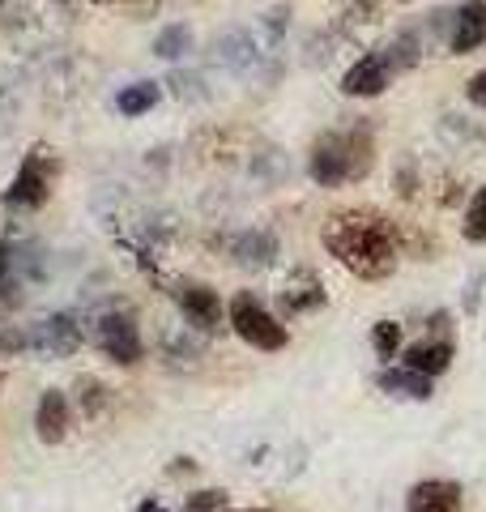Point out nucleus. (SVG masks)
<instances>
[{"label":"nucleus","instance_id":"412c9836","mask_svg":"<svg viewBox=\"0 0 486 512\" xmlns=\"http://www.w3.org/2000/svg\"><path fill=\"white\" fill-rule=\"evenodd\" d=\"M116 5H124V9H133V13H137V18H145V13H150V9L158 5V0H116Z\"/></svg>","mask_w":486,"mask_h":512},{"label":"nucleus","instance_id":"aec40b11","mask_svg":"<svg viewBox=\"0 0 486 512\" xmlns=\"http://www.w3.org/2000/svg\"><path fill=\"white\" fill-rule=\"evenodd\" d=\"M469 103H478L486 111V69L474 77V82H469Z\"/></svg>","mask_w":486,"mask_h":512},{"label":"nucleus","instance_id":"4468645a","mask_svg":"<svg viewBox=\"0 0 486 512\" xmlns=\"http://www.w3.org/2000/svg\"><path fill=\"white\" fill-rule=\"evenodd\" d=\"M192 52V30L188 26H167V30H158V39H154V56H162V60H180V56H188Z\"/></svg>","mask_w":486,"mask_h":512},{"label":"nucleus","instance_id":"b1692460","mask_svg":"<svg viewBox=\"0 0 486 512\" xmlns=\"http://www.w3.org/2000/svg\"><path fill=\"white\" fill-rule=\"evenodd\" d=\"M243 512H269V508H243Z\"/></svg>","mask_w":486,"mask_h":512},{"label":"nucleus","instance_id":"f8f14e48","mask_svg":"<svg viewBox=\"0 0 486 512\" xmlns=\"http://www.w3.org/2000/svg\"><path fill=\"white\" fill-rule=\"evenodd\" d=\"M448 363H452V342H418V346L405 350V367H410V372H423V376L448 372Z\"/></svg>","mask_w":486,"mask_h":512},{"label":"nucleus","instance_id":"f03ea898","mask_svg":"<svg viewBox=\"0 0 486 512\" xmlns=\"http://www.w3.org/2000/svg\"><path fill=\"white\" fill-rule=\"evenodd\" d=\"M376 163V146L363 128H333L312 146V180L324 188H342V184H359L363 175Z\"/></svg>","mask_w":486,"mask_h":512},{"label":"nucleus","instance_id":"f257e3e1","mask_svg":"<svg viewBox=\"0 0 486 512\" xmlns=\"http://www.w3.org/2000/svg\"><path fill=\"white\" fill-rule=\"evenodd\" d=\"M324 248L337 256L350 274H359L367 282H380L397 269V227L380 210H337L324 222Z\"/></svg>","mask_w":486,"mask_h":512},{"label":"nucleus","instance_id":"423d86ee","mask_svg":"<svg viewBox=\"0 0 486 512\" xmlns=\"http://www.w3.org/2000/svg\"><path fill=\"white\" fill-rule=\"evenodd\" d=\"M393 60H388V52H371L363 56L354 69L342 77V94H350V99H376V94L388 90V82H393Z\"/></svg>","mask_w":486,"mask_h":512},{"label":"nucleus","instance_id":"dca6fc26","mask_svg":"<svg viewBox=\"0 0 486 512\" xmlns=\"http://www.w3.org/2000/svg\"><path fill=\"white\" fill-rule=\"evenodd\" d=\"M461 231H465L469 244H486V184L474 192V201H469Z\"/></svg>","mask_w":486,"mask_h":512},{"label":"nucleus","instance_id":"5701e85b","mask_svg":"<svg viewBox=\"0 0 486 512\" xmlns=\"http://www.w3.org/2000/svg\"><path fill=\"white\" fill-rule=\"evenodd\" d=\"M137 512H167V508H158V504H141Z\"/></svg>","mask_w":486,"mask_h":512},{"label":"nucleus","instance_id":"1a4fd4ad","mask_svg":"<svg viewBox=\"0 0 486 512\" xmlns=\"http://www.w3.org/2000/svg\"><path fill=\"white\" fill-rule=\"evenodd\" d=\"M405 512H461V487L448 483V478H431V483H418L405 500Z\"/></svg>","mask_w":486,"mask_h":512},{"label":"nucleus","instance_id":"2eb2a0df","mask_svg":"<svg viewBox=\"0 0 486 512\" xmlns=\"http://www.w3.org/2000/svg\"><path fill=\"white\" fill-rule=\"evenodd\" d=\"M158 103V86L154 82H137V86H124L120 90V99H116V107L124 111V116H145Z\"/></svg>","mask_w":486,"mask_h":512},{"label":"nucleus","instance_id":"9b49d317","mask_svg":"<svg viewBox=\"0 0 486 512\" xmlns=\"http://www.w3.org/2000/svg\"><path fill=\"white\" fill-rule=\"evenodd\" d=\"M30 342H35L39 350H52V355H73L77 342H81V333H77V325L69 316H56V320H43Z\"/></svg>","mask_w":486,"mask_h":512},{"label":"nucleus","instance_id":"39448f33","mask_svg":"<svg viewBox=\"0 0 486 512\" xmlns=\"http://www.w3.org/2000/svg\"><path fill=\"white\" fill-rule=\"evenodd\" d=\"M94 342H99V350L107 359H116V363H137L141 359V329H137V320L133 316H103L99 320V329H94Z\"/></svg>","mask_w":486,"mask_h":512},{"label":"nucleus","instance_id":"0eeeda50","mask_svg":"<svg viewBox=\"0 0 486 512\" xmlns=\"http://www.w3.org/2000/svg\"><path fill=\"white\" fill-rule=\"evenodd\" d=\"M486 43V0H465L452 18V35H448V52H474V47Z\"/></svg>","mask_w":486,"mask_h":512},{"label":"nucleus","instance_id":"9d476101","mask_svg":"<svg viewBox=\"0 0 486 512\" xmlns=\"http://www.w3.org/2000/svg\"><path fill=\"white\" fill-rule=\"evenodd\" d=\"M35 427H39V440H43V444H60L64 436H69V402H64L60 389H47V393L39 397Z\"/></svg>","mask_w":486,"mask_h":512},{"label":"nucleus","instance_id":"7ed1b4c3","mask_svg":"<svg viewBox=\"0 0 486 512\" xmlns=\"http://www.w3.org/2000/svg\"><path fill=\"white\" fill-rule=\"evenodd\" d=\"M231 325H235L239 338L256 350H282L286 346V325L248 291L231 299Z\"/></svg>","mask_w":486,"mask_h":512},{"label":"nucleus","instance_id":"6e6552de","mask_svg":"<svg viewBox=\"0 0 486 512\" xmlns=\"http://www.w3.org/2000/svg\"><path fill=\"white\" fill-rule=\"evenodd\" d=\"M180 308H184V320L192 329H205V333H214L222 325V299L214 286H201V282H192L180 291Z\"/></svg>","mask_w":486,"mask_h":512},{"label":"nucleus","instance_id":"20e7f679","mask_svg":"<svg viewBox=\"0 0 486 512\" xmlns=\"http://www.w3.org/2000/svg\"><path fill=\"white\" fill-rule=\"evenodd\" d=\"M56 175H60V163L47 150L26 154V163H22L18 175H13L5 201L13 205V210H39V205L52 197V180H56Z\"/></svg>","mask_w":486,"mask_h":512},{"label":"nucleus","instance_id":"a211bd4d","mask_svg":"<svg viewBox=\"0 0 486 512\" xmlns=\"http://www.w3.org/2000/svg\"><path fill=\"white\" fill-rule=\"evenodd\" d=\"M222 43H231V52L222 47V60H231L235 69H248V64H252V39L235 30V35H231V39H222Z\"/></svg>","mask_w":486,"mask_h":512},{"label":"nucleus","instance_id":"ddd939ff","mask_svg":"<svg viewBox=\"0 0 486 512\" xmlns=\"http://www.w3.org/2000/svg\"><path fill=\"white\" fill-rule=\"evenodd\" d=\"M380 389L414 397V402H427V397H431V376L410 372V367H401V372H380Z\"/></svg>","mask_w":486,"mask_h":512},{"label":"nucleus","instance_id":"393cba45","mask_svg":"<svg viewBox=\"0 0 486 512\" xmlns=\"http://www.w3.org/2000/svg\"><path fill=\"white\" fill-rule=\"evenodd\" d=\"M99 5H116V0H99Z\"/></svg>","mask_w":486,"mask_h":512},{"label":"nucleus","instance_id":"f3484780","mask_svg":"<svg viewBox=\"0 0 486 512\" xmlns=\"http://www.w3.org/2000/svg\"><path fill=\"white\" fill-rule=\"evenodd\" d=\"M371 346H376L380 359H393L397 346H401V325H397V320H380V325L371 329Z\"/></svg>","mask_w":486,"mask_h":512},{"label":"nucleus","instance_id":"6ab92c4d","mask_svg":"<svg viewBox=\"0 0 486 512\" xmlns=\"http://www.w3.org/2000/svg\"><path fill=\"white\" fill-rule=\"evenodd\" d=\"M222 508H226V491H197L188 495L184 512H222Z\"/></svg>","mask_w":486,"mask_h":512},{"label":"nucleus","instance_id":"4be33fe9","mask_svg":"<svg viewBox=\"0 0 486 512\" xmlns=\"http://www.w3.org/2000/svg\"><path fill=\"white\" fill-rule=\"evenodd\" d=\"M354 5H359V9L367 13V18H371V13H376V5H380V0H354Z\"/></svg>","mask_w":486,"mask_h":512}]
</instances>
